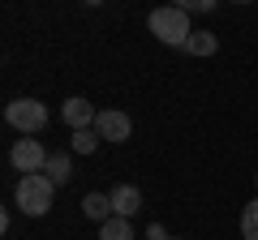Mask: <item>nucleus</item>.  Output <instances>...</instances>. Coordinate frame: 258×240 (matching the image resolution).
Returning a JSON list of instances; mask_svg holds the SVG:
<instances>
[{
  "label": "nucleus",
  "mask_w": 258,
  "mask_h": 240,
  "mask_svg": "<svg viewBox=\"0 0 258 240\" xmlns=\"http://www.w3.org/2000/svg\"><path fill=\"white\" fill-rule=\"evenodd\" d=\"M147 26H151V35L159 39V43H168V47H185L189 43V13L185 9H155L147 18Z\"/></svg>",
  "instance_id": "1"
},
{
  "label": "nucleus",
  "mask_w": 258,
  "mask_h": 240,
  "mask_svg": "<svg viewBox=\"0 0 258 240\" xmlns=\"http://www.w3.org/2000/svg\"><path fill=\"white\" fill-rule=\"evenodd\" d=\"M52 197H56V185L47 180L43 172L22 176V180H18V206L30 214V219H39V214H47V210H52Z\"/></svg>",
  "instance_id": "2"
},
{
  "label": "nucleus",
  "mask_w": 258,
  "mask_h": 240,
  "mask_svg": "<svg viewBox=\"0 0 258 240\" xmlns=\"http://www.w3.org/2000/svg\"><path fill=\"white\" fill-rule=\"evenodd\" d=\"M5 120H9L22 138H30V133L47 129V107L39 99H13L9 107H5Z\"/></svg>",
  "instance_id": "3"
},
{
  "label": "nucleus",
  "mask_w": 258,
  "mask_h": 240,
  "mask_svg": "<svg viewBox=\"0 0 258 240\" xmlns=\"http://www.w3.org/2000/svg\"><path fill=\"white\" fill-rule=\"evenodd\" d=\"M9 163L18 167L22 176H35V172H43V167H47V150L39 146L35 138H18V142H13V150H9Z\"/></svg>",
  "instance_id": "4"
},
{
  "label": "nucleus",
  "mask_w": 258,
  "mask_h": 240,
  "mask_svg": "<svg viewBox=\"0 0 258 240\" xmlns=\"http://www.w3.org/2000/svg\"><path fill=\"white\" fill-rule=\"evenodd\" d=\"M95 129H99V138H108V142H129V133H134V120H129L125 111L108 107V111H99V116H95Z\"/></svg>",
  "instance_id": "5"
},
{
  "label": "nucleus",
  "mask_w": 258,
  "mask_h": 240,
  "mask_svg": "<svg viewBox=\"0 0 258 240\" xmlns=\"http://www.w3.org/2000/svg\"><path fill=\"white\" fill-rule=\"evenodd\" d=\"M95 116H99V111H95V103H86V99H69V103L60 107V120H64L74 133H82L86 125H95Z\"/></svg>",
  "instance_id": "6"
},
{
  "label": "nucleus",
  "mask_w": 258,
  "mask_h": 240,
  "mask_svg": "<svg viewBox=\"0 0 258 240\" xmlns=\"http://www.w3.org/2000/svg\"><path fill=\"white\" fill-rule=\"evenodd\" d=\"M108 197H112V214H120V219H129V214L142 206V193H138L134 185H116Z\"/></svg>",
  "instance_id": "7"
},
{
  "label": "nucleus",
  "mask_w": 258,
  "mask_h": 240,
  "mask_svg": "<svg viewBox=\"0 0 258 240\" xmlns=\"http://www.w3.org/2000/svg\"><path fill=\"white\" fill-rule=\"evenodd\" d=\"M82 214H86V219L108 223V219H112V197H108V193H86V197H82Z\"/></svg>",
  "instance_id": "8"
},
{
  "label": "nucleus",
  "mask_w": 258,
  "mask_h": 240,
  "mask_svg": "<svg viewBox=\"0 0 258 240\" xmlns=\"http://www.w3.org/2000/svg\"><path fill=\"white\" fill-rule=\"evenodd\" d=\"M43 176L52 180V185H64V180L74 176V163H69V155H47V167H43Z\"/></svg>",
  "instance_id": "9"
},
{
  "label": "nucleus",
  "mask_w": 258,
  "mask_h": 240,
  "mask_svg": "<svg viewBox=\"0 0 258 240\" xmlns=\"http://www.w3.org/2000/svg\"><path fill=\"white\" fill-rule=\"evenodd\" d=\"M99 240H134V227H129V219L112 214L108 223H99Z\"/></svg>",
  "instance_id": "10"
},
{
  "label": "nucleus",
  "mask_w": 258,
  "mask_h": 240,
  "mask_svg": "<svg viewBox=\"0 0 258 240\" xmlns=\"http://www.w3.org/2000/svg\"><path fill=\"white\" fill-rule=\"evenodd\" d=\"M215 47H220V39H215L211 30H198V35H189V43H185V52H194V56H211Z\"/></svg>",
  "instance_id": "11"
},
{
  "label": "nucleus",
  "mask_w": 258,
  "mask_h": 240,
  "mask_svg": "<svg viewBox=\"0 0 258 240\" xmlns=\"http://www.w3.org/2000/svg\"><path fill=\"white\" fill-rule=\"evenodd\" d=\"M241 236H245V240H258V197L241 210Z\"/></svg>",
  "instance_id": "12"
},
{
  "label": "nucleus",
  "mask_w": 258,
  "mask_h": 240,
  "mask_svg": "<svg viewBox=\"0 0 258 240\" xmlns=\"http://www.w3.org/2000/svg\"><path fill=\"white\" fill-rule=\"evenodd\" d=\"M95 142H99V138H95L91 129H82V133H74V150H78V155H91V150H95Z\"/></svg>",
  "instance_id": "13"
}]
</instances>
